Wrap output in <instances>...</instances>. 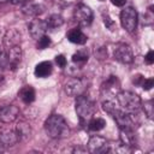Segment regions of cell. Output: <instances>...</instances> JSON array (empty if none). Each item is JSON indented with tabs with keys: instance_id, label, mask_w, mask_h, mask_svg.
<instances>
[{
	"instance_id": "8",
	"label": "cell",
	"mask_w": 154,
	"mask_h": 154,
	"mask_svg": "<svg viewBox=\"0 0 154 154\" xmlns=\"http://www.w3.org/2000/svg\"><path fill=\"white\" fill-rule=\"evenodd\" d=\"M114 59L118 60L122 64H130L134 61V54L132 49L126 43H119L114 49Z\"/></svg>"
},
{
	"instance_id": "17",
	"label": "cell",
	"mask_w": 154,
	"mask_h": 154,
	"mask_svg": "<svg viewBox=\"0 0 154 154\" xmlns=\"http://www.w3.org/2000/svg\"><path fill=\"white\" fill-rule=\"evenodd\" d=\"M67 38L70 42L72 43H76V45H84L87 42V36L82 32L81 29H71L69 32H67Z\"/></svg>"
},
{
	"instance_id": "9",
	"label": "cell",
	"mask_w": 154,
	"mask_h": 154,
	"mask_svg": "<svg viewBox=\"0 0 154 154\" xmlns=\"http://www.w3.org/2000/svg\"><path fill=\"white\" fill-rule=\"evenodd\" d=\"M48 26H47V23L42 19H32L29 24V32H30V36L32 38H36L38 40L41 36H43L47 31Z\"/></svg>"
},
{
	"instance_id": "11",
	"label": "cell",
	"mask_w": 154,
	"mask_h": 154,
	"mask_svg": "<svg viewBox=\"0 0 154 154\" xmlns=\"http://www.w3.org/2000/svg\"><path fill=\"white\" fill-rule=\"evenodd\" d=\"M19 116V108L14 105H7V106H4L1 109H0V120L2 123H12L14 122Z\"/></svg>"
},
{
	"instance_id": "28",
	"label": "cell",
	"mask_w": 154,
	"mask_h": 154,
	"mask_svg": "<svg viewBox=\"0 0 154 154\" xmlns=\"http://www.w3.org/2000/svg\"><path fill=\"white\" fill-rule=\"evenodd\" d=\"M55 61H57L58 66H60V67H65V66H66V58H65L63 54L57 55V57H55Z\"/></svg>"
},
{
	"instance_id": "32",
	"label": "cell",
	"mask_w": 154,
	"mask_h": 154,
	"mask_svg": "<svg viewBox=\"0 0 154 154\" xmlns=\"http://www.w3.org/2000/svg\"><path fill=\"white\" fill-rule=\"evenodd\" d=\"M111 2L116 6H123V5H125L126 0H111Z\"/></svg>"
},
{
	"instance_id": "22",
	"label": "cell",
	"mask_w": 154,
	"mask_h": 154,
	"mask_svg": "<svg viewBox=\"0 0 154 154\" xmlns=\"http://www.w3.org/2000/svg\"><path fill=\"white\" fill-rule=\"evenodd\" d=\"M105 125H106L105 119H102V118H93L89 122L88 128L91 131H99V130H102L105 128Z\"/></svg>"
},
{
	"instance_id": "37",
	"label": "cell",
	"mask_w": 154,
	"mask_h": 154,
	"mask_svg": "<svg viewBox=\"0 0 154 154\" xmlns=\"http://www.w3.org/2000/svg\"><path fill=\"white\" fill-rule=\"evenodd\" d=\"M0 54H1V51H0Z\"/></svg>"
},
{
	"instance_id": "27",
	"label": "cell",
	"mask_w": 154,
	"mask_h": 154,
	"mask_svg": "<svg viewBox=\"0 0 154 154\" xmlns=\"http://www.w3.org/2000/svg\"><path fill=\"white\" fill-rule=\"evenodd\" d=\"M143 108H144V113H146V116L150 119V118L153 117V102H152V101H147V102H144Z\"/></svg>"
},
{
	"instance_id": "34",
	"label": "cell",
	"mask_w": 154,
	"mask_h": 154,
	"mask_svg": "<svg viewBox=\"0 0 154 154\" xmlns=\"http://www.w3.org/2000/svg\"><path fill=\"white\" fill-rule=\"evenodd\" d=\"M1 2H6V1H11V0H0Z\"/></svg>"
},
{
	"instance_id": "15",
	"label": "cell",
	"mask_w": 154,
	"mask_h": 154,
	"mask_svg": "<svg viewBox=\"0 0 154 154\" xmlns=\"http://www.w3.org/2000/svg\"><path fill=\"white\" fill-rule=\"evenodd\" d=\"M45 11V6L41 5V4H26L22 7V12L26 16H30V17H36L38 14H41L42 12Z\"/></svg>"
},
{
	"instance_id": "10",
	"label": "cell",
	"mask_w": 154,
	"mask_h": 154,
	"mask_svg": "<svg viewBox=\"0 0 154 154\" xmlns=\"http://www.w3.org/2000/svg\"><path fill=\"white\" fill-rule=\"evenodd\" d=\"M5 55L7 59V67L16 69L22 60V49L19 46L10 47V48H7Z\"/></svg>"
},
{
	"instance_id": "13",
	"label": "cell",
	"mask_w": 154,
	"mask_h": 154,
	"mask_svg": "<svg viewBox=\"0 0 154 154\" xmlns=\"http://www.w3.org/2000/svg\"><path fill=\"white\" fill-rule=\"evenodd\" d=\"M20 41H22V35L17 29H10L4 36V45L7 48L13 46H19Z\"/></svg>"
},
{
	"instance_id": "5",
	"label": "cell",
	"mask_w": 154,
	"mask_h": 154,
	"mask_svg": "<svg viewBox=\"0 0 154 154\" xmlns=\"http://www.w3.org/2000/svg\"><path fill=\"white\" fill-rule=\"evenodd\" d=\"M117 125L119 126L120 130H134V120L131 118V113H128L123 109H114V112L112 113Z\"/></svg>"
},
{
	"instance_id": "1",
	"label": "cell",
	"mask_w": 154,
	"mask_h": 154,
	"mask_svg": "<svg viewBox=\"0 0 154 154\" xmlns=\"http://www.w3.org/2000/svg\"><path fill=\"white\" fill-rule=\"evenodd\" d=\"M46 134L51 138H61L69 136V126L63 116L53 114L45 122Z\"/></svg>"
},
{
	"instance_id": "36",
	"label": "cell",
	"mask_w": 154,
	"mask_h": 154,
	"mask_svg": "<svg viewBox=\"0 0 154 154\" xmlns=\"http://www.w3.org/2000/svg\"><path fill=\"white\" fill-rule=\"evenodd\" d=\"M100 1H103V0H100Z\"/></svg>"
},
{
	"instance_id": "20",
	"label": "cell",
	"mask_w": 154,
	"mask_h": 154,
	"mask_svg": "<svg viewBox=\"0 0 154 154\" xmlns=\"http://www.w3.org/2000/svg\"><path fill=\"white\" fill-rule=\"evenodd\" d=\"M19 97L20 100L24 102V103H31L34 100H35V90L30 85H26V87H23L20 90H19Z\"/></svg>"
},
{
	"instance_id": "30",
	"label": "cell",
	"mask_w": 154,
	"mask_h": 154,
	"mask_svg": "<svg viewBox=\"0 0 154 154\" xmlns=\"http://www.w3.org/2000/svg\"><path fill=\"white\" fill-rule=\"evenodd\" d=\"M144 60H146V63H147V64L152 65V64L154 63V52H153V51H149V52L147 53V55H146Z\"/></svg>"
},
{
	"instance_id": "29",
	"label": "cell",
	"mask_w": 154,
	"mask_h": 154,
	"mask_svg": "<svg viewBox=\"0 0 154 154\" xmlns=\"http://www.w3.org/2000/svg\"><path fill=\"white\" fill-rule=\"evenodd\" d=\"M154 85V79L153 78H148V79H144L143 83H142V87L144 90H149L152 89V87Z\"/></svg>"
},
{
	"instance_id": "7",
	"label": "cell",
	"mask_w": 154,
	"mask_h": 154,
	"mask_svg": "<svg viewBox=\"0 0 154 154\" xmlns=\"http://www.w3.org/2000/svg\"><path fill=\"white\" fill-rule=\"evenodd\" d=\"M73 16H75V19L77 20V23L82 26H88L93 22V12L84 4H79L76 7Z\"/></svg>"
},
{
	"instance_id": "31",
	"label": "cell",
	"mask_w": 154,
	"mask_h": 154,
	"mask_svg": "<svg viewBox=\"0 0 154 154\" xmlns=\"http://www.w3.org/2000/svg\"><path fill=\"white\" fill-rule=\"evenodd\" d=\"M143 81H144V78H143L141 75L134 76V78H132V82H134L135 84H142V83H143Z\"/></svg>"
},
{
	"instance_id": "24",
	"label": "cell",
	"mask_w": 154,
	"mask_h": 154,
	"mask_svg": "<svg viewBox=\"0 0 154 154\" xmlns=\"http://www.w3.org/2000/svg\"><path fill=\"white\" fill-rule=\"evenodd\" d=\"M49 45H51V38H49L47 35H43V36H41V37L37 40V48H38V49H45V48H47Z\"/></svg>"
},
{
	"instance_id": "23",
	"label": "cell",
	"mask_w": 154,
	"mask_h": 154,
	"mask_svg": "<svg viewBox=\"0 0 154 154\" xmlns=\"http://www.w3.org/2000/svg\"><path fill=\"white\" fill-rule=\"evenodd\" d=\"M88 60V54L83 51H79L72 55V61L73 63H85Z\"/></svg>"
},
{
	"instance_id": "14",
	"label": "cell",
	"mask_w": 154,
	"mask_h": 154,
	"mask_svg": "<svg viewBox=\"0 0 154 154\" xmlns=\"http://www.w3.org/2000/svg\"><path fill=\"white\" fill-rule=\"evenodd\" d=\"M101 90H102V93H106L107 95H109V94H118V90H119L118 78L116 76H109V78L102 84Z\"/></svg>"
},
{
	"instance_id": "6",
	"label": "cell",
	"mask_w": 154,
	"mask_h": 154,
	"mask_svg": "<svg viewBox=\"0 0 154 154\" xmlns=\"http://www.w3.org/2000/svg\"><path fill=\"white\" fill-rule=\"evenodd\" d=\"M88 150L93 154H103L109 150V144L101 136H91L88 141Z\"/></svg>"
},
{
	"instance_id": "19",
	"label": "cell",
	"mask_w": 154,
	"mask_h": 154,
	"mask_svg": "<svg viewBox=\"0 0 154 154\" xmlns=\"http://www.w3.org/2000/svg\"><path fill=\"white\" fill-rule=\"evenodd\" d=\"M16 132L18 135V138L19 141H25L30 137L31 135V128L29 126L28 123L25 122H19L16 126Z\"/></svg>"
},
{
	"instance_id": "12",
	"label": "cell",
	"mask_w": 154,
	"mask_h": 154,
	"mask_svg": "<svg viewBox=\"0 0 154 154\" xmlns=\"http://www.w3.org/2000/svg\"><path fill=\"white\" fill-rule=\"evenodd\" d=\"M84 84L79 78H71L65 83V93L69 96H78L83 93Z\"/></svg>"
},
{
	"instance_id": "2",
	"label": "cell",
	"mask_w": 154,
	"mask_h": 154,
	"mask_svg": "<svg viewBox=\"0 0 154 154\" xmlns=\"http://www.w3.org/2000/svg\"><path fill=\"white\" fill-rule=\"evenodd\" d=\"M117 100H118V103L122 107V109L128 113H131V114L137 113L142 106L141 97L137 94L129 91V90L119 91L117 94Z\"/></svg>"
},
{
	"instance_id": "26",
	"label": "cell",
	"mask_w": 154,
	"mask_h": 154,
	"mask_svg": "<svg viewBox=\"0 0 154 154\" xmlns=\"http://www.w3.org/2000/svg\"><path fill=\"white\" fill-rule=\"evenodd\" d=\"M103 24H105V25H106V28H107V29H109L111 31H113V30L116 29V23L111 19V17H109L108 14L103 16Z\"/></svg>"
},
{
	"instance_id": "16",
	"label": "cell",
	"mask_w": 154,
	"mask_h": 154,
	"mask_svg": "<svg viewBox=\"0 0 154 154\" xmlns=\"http://www.w3.org/2000/svg\"><path fill=\"white\" fill-rule=\"evenodd\" d=\"M19 141L16 130H6L0 134V142L5 146H13Z\"/></svg>"
},
{
	"instance_id": "3",
	"label": "cell",
	"mask_w": 154,
	"mask_h": 154,
	"mask_svg": "<svg viewBox=\"0 0 154 154\" xmlns=\"http://www.w3.org/2000/svg\"><path fill=\"white\" fill-rule=\"evenodd\" d=\"M75 106H76V113L82 120L90 119L95 113L94 102L89 97H87V96H84L82 94L76 96Z\"/></svg>"
},
{
	"instance_id": "35",
	"label": "cell",
	"mask_w": 154,
	"mask_h": 154,
	"mask_svg": "<svg viewBox=\"0 0 154 154\" xmlns=\"http://www.w3.org/2000/svg\"><path fill=\"white\" fill-rule=\"evenodd\" d=\"M1 32H2V30H1V28H0V36H1Z\"/></svg>"
},
{
	"instance_id": "4",
	"label": "cell",
	"mask_w": 154,
	"mask_h": 154,
	"mask_svg": "<svg viewBox=\"0 0 154 154\" xmlns=\"http://www.w3.org/2000/svg\"><path fill=\"white\" fill-rule=\"evenodd\" d=\"M137 11L131 7V6H128L125 7L124 10H122L120 12V23H122V26L128 31V32H134L137 28Z\"/></svg>"
},
{
	"instance_id": "25",
	"label": "cell",
	"mask_w": 154,
	"mask_h": 154,
	"mask_svg": "<svg viewBox=\"0 0 154 154\" xmlns=\"http://www.w3.org/2000/svg\"><path fill=\"white\" fill-rule=\"evenodd\" d=\"M102 108H103L105 112H107L108 114L112 116V113L116 109V106H114V103L111 100H106V101H102Z\"/></svg>"
},
{
	"instance_id": "18",
	"label": "cell",
	"mask_w": 154,
	"mask_h": 154,
	"mask_svg": "<svg viewBox=\"0 0 154 154\" xmlns=\"http://www.w3.org/2000/svg\"><path fill=\"white\" fill-rule=\"evenodd\" d=\"M34 72L36 77H40V78L48 77L52 73V64L49 61H41L36 65Z\"/></svg>"
},
{
	"instance_id": "33",
	"label": "cell",
	"mask_w": 154,
	"mask_h": 154,
	"mask_svg": "<svg viewBox=\"0 0 154 154\" xmlns=\"http://www.w3.org/2000/svg\"><path fill=\"white\" fill-rule=\"evenodd\" d=\"M26 0H11V2L13 4V5H19V4H23V2H25Z\"/></svg>"
},
{
	"instance_id": "21",
	"label": "cell",
	"mask_w": 154,
	"mask_h": 154,
	"mask_svg": "<svg viewBox=\"0 0 154 154\" xmlns=\"http://www.w3.org/2000/svg\"><path fill=\"white\" fill-rule=\"evenodd\" d=\"M47 26L51 29H58L64 24V18L60 14H51L46 20Z\"/></svg>"
}]
</instances>
